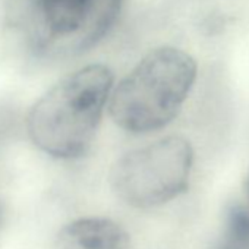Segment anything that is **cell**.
I'll use <instances>...</instances> for the list:
<instances>
[{
	"label": "cell",
	"instance_id": "5b68a950",
	"mask_svg": "<svg viewBox=\"0 0 249 249\" xmlns=\"http://www.w3.org/2000/svg\"><path fill=\"white\" fill-rule=\"evenodd\" d=\"M56 249H132V242L122 226L108 218H79L62 227Z\"/></svg>",
	"mask_w": 249,
	"mask_h": 249
},
{
	"label": "cell",
	"instance_id": "7a4b0ae2",
	"mask_svg": "<svg viewBox=\"0 0 249 249\" xmlns=\"http://www.w3.org/2000/svg\"><path fill=\"white\" fill-rule=\"evenodd\" d=\"M195 78L196 63L191 54L176 47H159L113 89L110 116L132 134L161 129L180 111Z\"/></svg>",
	"mask_w": 249,
	"mask_h": 249
},
{
	"label": "cell",
	"instance_id": "6da1fadb",
	"mask_svg": "<svg viewBox=\"0 0 249 249\" xmlns=\"http://www.w3.org/2000/svg\"><path fill=\"white\" fill-rule=\"evenodd\" d=\"M113 79L104 65H88L60 79L30 111L33 142L56 159L82 156L94 140Z\"/></svg>",
	"mask_w": 249,
	"mask_h": 249
},
{
	"label": "cell",
	"instance_id": "277c9868",
	"mask_svg": "<svg viewBox=\"0 0 249 249\" xmlns=\"http://www.w3.org/2000/svg\"><path fill=\"white\" fill-rule=\"evenodd\" d=\"M194 151L182 137H166L122 156L110 170L117 198L137 208L166 204L186 188Z\"/></svg>",
	"mask_w": 249,
	"mask_h": 249
},
{
	"label": "cell",
	"instance_id": "3957f363",
	"mask_svg": "<svg viewBox=\"0 0 249 249\" xmlns=\"http://www.w3.org/2000/svg\"><path fill=\"white\" fill-rule=\"evenodd\" d=\"M122 0H9L8 25L43 59H68L94 47L114 25Z\"/></svg>",
	"mask_w": 249,
	"mask_h": 249
},
{
	"label": "cell",
	"instance_id": "8992f818",
	"mask_svg": "<svg viewBox=\"0 0 249 249\" xmlns=\"http://www.w3.org/2000/svg\"><path fill=\"white\" fill-rule=\"evenodd\" d=\"M213 249H249V213L233 207L227 213L224 231Z\"/></svg>",
	"mask_w": 249,
	"mask_h": 249
}]
</instances>
